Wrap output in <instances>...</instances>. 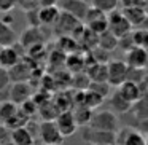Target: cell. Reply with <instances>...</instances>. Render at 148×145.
Here are the masks:
<instances>
[{
  "label": "cell",
  "mask_w": 148,
  "mask_h": 145,
  "mask_svg": "<svg viewBox=\"0 0 148 145\" xmlns=\"http://www.w3.org/2000/svg\"><path fill=\"white\" fill-rule=\"evenodd\" d=\"M86 27L91 30V32L100 35V34H103L105 30H108V19H107V16L100 18V19H96V21H92V23L86 24Z\"/></svg>",
  "instance_id": "28"
},
{
  "label": "cell",
  "mask_w": 148,
  "mask_h": 145,
  "mask_svg": "<svg viewBox=\"0 0 148 145\" xmlns=\"http://www.w3.org/2000/svg\"><path fill=\"white\" fill-rule=\"evenodd\" d=\"M14 40H16V35H14L13 26H8L0 21V46H11L16 43Z\"/></svg>",
  "instance_id": "22"
},
{
  "label": "cell",
  "mask_w": 148,
  "mask_h": 145,
  "mask_svg": "<svg viewBox=\"0 0 148 145\" xmlns=\"http://www.w3.org/2000/svg\"><path fill=\"white\" fill-rule=\"evenodd\" d=\"M127 64L119 59H113L107 64V83L110 86H121L126 80H127Z\"/></svg>",
  "instance_id": "3"
},
{
  "label": "cell",
  "mask_w": 148,
  "mask_h": 145,
  "mask_svg": "<svg viewBox=\"0 0 148 145\" xmlns=\"http://www.w3.org/2000/svg\"><path fill=\"white\" fill-rule=\"evenodd\" d=\"M10 144H11V129L2 123L0 124V145H10Z\"/></svg>",
  "instance_id": "30"
},
{
  "label": "cell",
  "mask_w": 148,
  "mask_h": 145,
  "mask_svg": "<svg viewBox=\"0 0 148 145\" xmlns=\"http://www.w3.org/2000/svg\"><path fill=\"white\" fill-rule=\"evenodd\" d=\"M137 131L142 132V134H147L148 135V118L137 120Z\"/></svg>",
  "instance_id": "36"
},
{
  "label": "cell",
  "mask_w": 148,
  "mask_h": 145,
  "mask_svg": "<svg viewBox=\"0 0 148 145\" xmlns=\"http://www.w3.org/2000/svg\"><path fill=\"white\" fill-rule=\"evenodd\" d=\"M97 46L102 49H105V51H113V49L118 46V37L113 35L110 30H105L103 34H100L99 35V42H97Z\"/></svg>",
  "instance_id": "21"
},
{
  "label": "cell",
  "mask_w": 148,
  "mask_h": 145,
  "mask_svg": "<svg viewBox=\"0 0 148 145\" xmlns=\"http://www.w3.org/2000/svg\"><path fill=\"white\" fill-rule=\"evenodd\" d=\"M59 0H38V8L43 7H56Z\"/></svg>",
  "instance_id": "37"
},
{
  "label": "cell",
  "mask_w": 148,
  "mask_h": 145,
  "mask_svg": "<svg viewBox=\"0 0 148 145\" xmlns=\"http://www.w3.org/2000/svg\"><path fill=\"white\" fill-rule=\"evenodd\" d=\"M18 110H19V107H18L14 102H11V100H3V102H0V121L5 124L8 120H11L14 115H16Z\"/></svg>",
  "instance_id": "23"
},
{
  "label": "cell",
  "mask_w": 148,
  "mask_h": 145,
  "mask_svg": "<svg viewBox=\"0 0 148 145\" xmlns=\"http://www.w3.org/2000/svg\"><path fill=\"white\" fill-rule=\"evenodd\" d=\"M89 128L92 129H100V131H118V116L112 110H102V112L92 113Z\"/></svg>",
  "instance_id": "1"
},
{
  "label": "cell",
  "mask_w": 148,
  "mask_h": 145,
  "mask_svg": "<svg viewBox=\"0 0 148 145\" xmlns=\"http://www.w3.org/2000/svg\"><path fill=\"white\" fill-rule=\"evenodd\" d=\"M132 42H134V46H140V48L148 49V30L143 29H137L132 30Z\"/></svg>",
  "instance_id": "27"
},
{
  "label": "cell",
  "mask_w": 148,
  "mask_h": 145,
  "mask_svg": "<svg viewBox=\"0 0 148 145\" xmlns=\"http://www.w3.org/2000/svg\"><path fill=\"white\" fill-rule=\"evenodd\" d=\"M118 46H121V48L124 49L126 53H127L131 48H134V42H132V34L129 32L127 35L121 37V38H118Z\"/></svg>",
  "instance_id": "32"
},
{
  "label": "cell",
  "mask_w": 148,
  "mask_h": 145,
  "mask_svg": "<svg viewBox=\"0 0 148 145\" xmlns=\"http://www.w3.org/2000/svg\"><path fill=\"white\" fill-rule=\"evenodd\" d=\"M38 137L43 145H62L64 135L61 134L56 121H42L38 124Z\"/></svg>",
  "instance_id": "4"
},
{
  "label": "cell",
  "mask_w": 148,
  "mask_h": 145,
  "mask_svg": "<svg viewBox=\"0 0 148 145\" xmlns=\"http://www.w3.org/2000/svg\"><path fill=\"white\" fill-rule=\"evenodd\" d=\"M107 19H108V30L113 34V35L118 37V38H121V37L127 35L129 32H132L131 30L132 26L124 18L123 11H119V10L112 11V13L107 14Z\"/></svg>",
  "instance_id": "5"
},
{
  "label": "cell",
  "mask_w": 148,
  "mask_h": 145,
  "mask_svg": "<svg viewBox=\"0 0 148 145\" xmlns=\"http://www.w3.org/2000/svg\"><path fill=\"white\" fill-rule=\"evenodd\" d=\"M8 75H10V81L13 83H23V81H27L30 77V70L27 67L26 62L19 61L16 65H13L11 69H8Z\"/></svg>",
  "instance_id": "17"
},
{
  "label": "cell",
  "mask_w": 148,
  "mask_h": 145,
  "mask_svg": "<svg viewBox=\"0 0 148 145\" xmlns=\"http://www.w3.org/2000/svg\"><path fill=\"white\" fill-rule=\"evenodd\" d=\"M61 10L59 7H43L38 8V19H40V26H54L59 19Z\"/></svg>",
  "instance_id": "16"
},
{
  "label": "cell",
  "mask_w": 148,
  "mask_h": 145,
  "mask_svg": "<svg viewBox=\"0 0 148 145\" xmlns=\"http://www.w3.org/2000/svg\"><path fill=\"white\" fill-rule=\"evenodd\" d=\"M8 91H10V100L14 102L16 105H21V104L26 102L27 99H30V96H32L30 85L27 83V81L13 83L11 86H8Z\"/></svg>",
  "instance_id": "12"
},
{
  "label": "cell",
  "mask_w": 148,
  "mask_h": 145,
  "mask_svg": "<svg viewBox=\"0 0 148 145\" xmlns=\"http://www.w3.org/2000/svg\"><path fill=\"white\" fill-rule=\"evenodd\" d=\"M81 137L91 145H116V132L112 131H100L86 126L81 131Z\"/></svg>",
  "instance_id": "2"
},
{
  "label": "cell",
  "mask_w": 148,
  "mask_h": 145,
  "mask_svg": "<svg viewBox=\"0 0 148 145\" xmlns=\"http://www.w3.org/2000/svg\"><path fill=\"white\" fill-rule=\"evenodd\" d=\"M132 113L135 120H143L148 118V93H143L137 102L132 105Z\"/></svg>",
  "instance_id": "19"
},
{
  "label": "cell",
  "mask_w": 148,
  "mask_h": 145,
  "mask_svg": "<svg viewBox=\"0 0 148 145\" xmlns=\"http://www.w3.org/2000/svg\"><path fill=\"white\" fill-rule=\"evenodd\" d=\"M58 7L61 11L72 14L78 21H84V16H86L88 10H89V5L84 0H59Z\"/></svg>",
  "instance_id": "6"
},
{
  "label": "cell",
  "mask_w": 148,
  "mask_h": 145,
  "mask_svg": "<svg viewBox=\"0 0 148 145\" xmlns=\"http://www.w3.org/2000/svg\"><path fill=\"white\" fill-rule=\"evenodd\" d=\"M10 75H8V70L7 69H3L2 65H0V93L3 89H7L8 86H10Z\"/></svg>",
  "instance_id": "34"
},
{
  "label": "cell",
  "mask_w": 148,
  "mask_h": 145,
  "mask_svg": "<svg viewBox=\"0 0 148 145\" xmlns=\"http://www.w3.org/2000/svg\"><path fill=\"white\" fill-rule=\"evenodd\" d=\"M42 42H43V34L40 30V27H27L19 37V45L26 51H29L30 48H34L37 45H42Z\"/></svg>",
  "instance_id": "10"
},
{
  "label": "cell",
  "mask_w": 148,
  "mask_h": 145,
  "mask_svg": "<svg viewBox=\"0 0 148 145\" xmlns=\"http://www.w3.org/2000/svg\"><path fill=\"white\" fill-rule=\"evenodd\" d=\"M27 23H29V27H40V19H38V8L37 10H30L27 11Z\"/></svg>",
  "instance_id": "35"
},
{
  "label": "cell",
  "mask_w": 148,
  "mask_h": 145,
  "mask_svg": "<svg viewBox=\"0 0 148 145\" xmlns=\"http://www.w3.org/2000/svg\"><path fill=\"white\" fill-rule=\"evenodd\" d=\"M119 0H91V7H96L97 10L103 11L105 14L118 10Z\"/></svg>",
  "instance_id": "25"
},
{
  "label": "cell",
  "mask_w": 148,
  "mask_h": 145,
  "mask_svg": "<svg viewBox=\"0 0 148 145\" xmlns=\"http://www.w3.org/2000/svg\"><path fill=\"white\" fill-rule=\"evenodd\" d=\"M118 91L123 94L124 99H127L129 102L132 104V105H134V102H137V100L140 99V96L143 94V91L140 89V85L135 83V81H129V80H126L121 86H118Z\"/></svg>",
  "instance_id": "14"
},
{
  "label": "cell",
  "mask_w": 148,
  "mask_h": 145,
  "mask_svg": "<svg viewBox=\"0 0 148 145\" xmlns=\"http://www.w3.org/2000/svg\"><path fill=\"white\" fill-rule=\"evenodd\" d=\"M56 124H58L59 131L64 137H70L77 132L78 129V124L75 121V116H73V112L70 110H65V112H59V115L56 116Z\"/></svg>",
  "instance_id": "7"
},
{
  "label": "cell",
  "mask_w": 148,
  "mask_h": 145,
  "mask_svg": "<svg viewBox=\"0 0 148 145\" xmlns=\"http://www.w3.org/2000/svg\"><path fill=\"white\" fill-rule=\"evenodd\" d=\"M80 24H81V21H78L77 18H73L72 14H69V13L61 11L59 19H58V23H56L54 26H56V30H58L62 37H65V35L69 37V35L73 34V30L77 29Z\"/></svg>",
  "instance_id": "11"
},
{
  "label": "cell",
  "mask_w": 148,
  "mask_h": 145,
  "mask_svg": "<svg viewBox=\"0 0 148 145\" xmlns=\"http://www.w3.org/2000/svg\"><path fill=\"white\" fill-rule=\"evenodd\" d=\"M73 116H75V121H77L78 128L80 126L81 128H86V126H89L91 118H92V110L84 105H78L73 112Z\"/></svg>",
  "instance_id": "20"
},
{
  "label": "cell",
  "mask_w": 148,
  "mask_h": 145,
  "mask_svg": "<svg viewBox=\"0 0 148 145\" xmlns=\"http://www.w3.org/2000/svg\"><path fill=\"white\" fill-rule=\"evenodd\" d=\"M145 139H147V145H148V135H147V137H145Z\"/></svg>",
  "instance_id": "40"
},
{
  "label": "cell",
  "mask_w": 148,
  "mask_h": 145,
  "mask_svg": "<svg viewBox=\"0 0 148 145\" xmlns=\"http://www.w3.org/2000/svg\"><path fill=\"white\" fill-rule=\"evenodd\" d=\"M88 89L94 91V93H97L99 96H102L103 99H105L110 94V85L107 83V81H91Z\"/></svg>",
  "instance_id": "29"
},
{
  "label": "cell",
  "mask_w": 148,
  "mask_h": 145,
  "mask_svg": "<svg viewBox=\"0 0 148 145\" xmlns=\"http://www.w3.org/2000/svg\"><path fill=\"white\" fill-rule=\"evenodd\" d=\"M86 75L89 77L91 81H107V64H97V62H94L88 69Z\"/></svg>",
  "instance_id": "24"
},
{
  "label": "cell",
  "mask_w": 148,
  "mask_h": 145,
  "mask_svg": "<svg viewBox=\"0 0 148 145\" xmlns=\"http://www.w3.org/2000/svg\"><path fill=\"white\" fill-rule=\"evenodd\" d=\"M11 145H35V137L26 126L11 129Z\"/></svg>",
  "instance_id": "15"
},
{
  "label": "cell",
  "mask_w": 148,
  "mask_h": 145,
  "mask_svg": "<svg viewBox=\"0 0 148 145\" xmlns=\"http://www.w3.org/2000/svg\"><path fill=\"white\" fill-rule=\"evenodd\" d=\"M126 64L129 69H145L148 65V49L134 46L126 53Z\"/></svg>",
  "instance_id": "8"
},
{
  "label": "cell",
  "mask_w": 148,
  "mask_h": 145,
  "mask_svg": "<svg viewBox=\"0 0 148 145\" xmlns=\"http://www.w3.org/2000/svg\"><path fill=\"white\" fill-rule=\"evenodd\" d=\"M18 7V0H0V13H10Z\"/></svg>",
  "instance_id": "33"
},
{
  "label": "cell",
  "mask_w": 148,
  "mask_h": 145,
  "mask_svg": "<svg viewBox=\"0 0 148 145\" xmlns=\"http://www.w3.org/2000/svg\"><path fill=\"white\" fill-rule=\"evenodd\" d=\"M123 14L124 18L129 21L132 27H138L142 24V21L148 16V11L143 7H138V5H131V7H123Z\"/></svg>",
  "instance_id": "13"
},
{
  "label": "cell",
  "mask_w": 148,
  "mask_h": 145,
  "mask_svg": "<svg viewBox=\"0 0 148 145\" xmlns=\"http://www.w3.org/2000/svg\"><path fill=\"white\" fill-rule=\"evenodd\" d=\"M2 23H5V24H8V26H13V23H14V19L11 18V14L10 13H3V16H2Z\"/></svg>",
  "instance_id": "38"
},
{
  "label": "cell",
  "mask_w": 148,
  "mask_h": 145,
  "mask_svg": "<svg viewBox=\"0 0 148 145\" xmlns=\"http://www.w3.org/2000/svg\"><path fill=\"white\" fill-rule=\"evenodd\" d=\"M18 7L27 13L30 10H37L38 8V0H18Z\"/></svg>",
  "instance_id": "31"
},
{
  "label": "cell",
  "mask_w": 148,
  "mask_h": 145,
  "mask_svg": "<svg viewBox=\"0 0 148 145\" xmlns=\"http://www.w3.org/2000/svg\"><path fill=\"white\" fill-rule=\"evenodd\" d=\"M110 107H112V112L115 113H127L132 110V104L127 99H124L118 89L110 96Z\"/></svg>",
  "instance_id": "18"
},
{
  "label": "cell",
  "mask_w": 148,
  "mask_h": 145,
  "mask_svg": "<svg viewBox=\"0 0 148 145\" xmlns=\"http://www.w3.org/2000/svg\"><path fill=\"white\" fill-rule=\"evenodd\" d=\"M102 102H103V97L99 96L97 93H94V91H91V89L84 91V96H83V105L84 107L94 110L96 107H99Z\"/></svg>",
  "instance_id": "26"
},
{
  "label": "cell",
  "mask_w": 148,
  "mask_h": 145,
  "mask_svg": "<svg viewBox=\"0 0 148 145\" xmlns=\"http://www.w3.org/2000/svg\"><path fill=\"white\" fill-rule=\"evenodd\" d=\"M137 29H143V30H148V16L145 18L143 21H142V24H140V26L137 27Z\"/></svg>",
  "instance_id": "39"
},
{
  "label": "cell",
  "mask_w": 148,
  "mask_h": 145,
  "mask_svg": "<svg viewBox=\"0 0 148 145\" xmlns=\"http://www.w3.org/2000/svg\"><path fill=\"white\" fill-rule=\"evenodd\" d=\"M19 45H11V46H0V65L3 69H11L21 61V53L18 51Z\"/></svg>",
  "instance_id": "9"
}]
</instances>
